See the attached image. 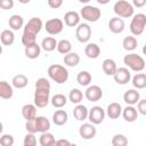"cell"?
Returning a JSON list of instances; mask_svg holds the SVG:
<instances>
[{
    "label": "cell",
    "mask_w": 146,
    "mask_h": 146,
    "mask_svg": "<svg viewBox=\"0 0 146 146\" xmlns=\"http://www.w3.org/2000/svg\"><path fill=\"white\" fill-rule=\"evenodd\" d=\"M50 95V82L46 78H39L35 82L34 91V104L39 108H43L49 103Z\"/></svg>",
    "instance_id": "1"
},
{
    "label": "cell",
    "mask_w": 146,
    "mask_h": 146,
    "mask_svg": "<svg viewBox=\"0 0 146 146\" xmlns=\"http://www.w3.org/2000/svg\"><path fill=\"white\" fill-rule=\"evenodd\" d=\"M43 27V23L39 17H32L27 24L24 26L23 35H22V43L24 47L30 46L36 42V35Z\"/></svg>",
    "instance_id": "2"
},
{
    "label": "cell",
    "mask_w": 146,
    "mask_h": 146,
    "mask_svg": "<svg viewBox=\"0 0 146 146\" xmlns=\"http://www.w3.org/2000/svg\"><path fill=\"white\" fill-rule=\"evenodd\" d=\"M48 75L49 78L55 81L56 83H65L68 79V71L66 67H64L63 65L59 64H52L48 67Z\"/></svg>",
    "instance_id": "3"
},
{
    "label": "cell",
    "mask_w": 146,
    "mask_h": 146,
    "mask_svg": "<svg viewBox=\"0 0 146 146\" xmlns=\"http://www.w3.org/2000/svg\"><path fill=\"white\" fill-rule=\"evenodd\" d=\"M123 63L125 66H128L131 71H135V72H141L146 66L144 58L135 52L125 55L123 58Z\"/></svg>",
    "instance_id": "4"
},
{
    "label": "cell",
    "mask_w": 146,
    "mask_h": 146,
    "mask_svg": "<svg viewBox=\"0 0 146 146\" xmlns=\"http://www.w3.org/2000/svg\"><path fill=\"white\" fill-rule=\"evenodd\" d=\"M113 11L115 13L116 16L122 17V18H129L131 16H133V5H131L130 2L125 1V0H119L114 3L113 7Z\"/></svg>",
    "instance_id": "5"
},
{
    "label": "cell",
    "mask_w": 146,
    "mask_h": 146,
    "mask_svg": "<svg viewBox=\"0 0 146 146\" xmlns=\"http://www.w3.org/2000/svg\"><path fill=\"white\" fill-rule=\"evenodd\" d=\"M146 27V15L145 14H136L132 16L130 22V32L133 35H140Z\"/></svg>",
    "instance_id": "6"
},
{
    "label": "cell",
    "mask_w": 146,
    "mask_h": 146,
    "mask_svg": "<svg viewBox=\"0 0 146 146\" xmlns=\"http://www.w3.org/2000/svg\"><path fill=\"white\" fill-rule=\"evenodd\" d=\"M100 9H98L95 6H90V5H86L84 7H82L81 11H80V16L86 19L87 22H91L95 23L100 18Z\"/></svg>",
    "instance_id": "7"
},
{
    "label": "cell",
    "mask_w": 146,
    "mask_h": 146,
    "mask_svg": "<svg viewBox=\"0 0 146 146\" xmlns=\"http://www.w3.org/2000/svg\"><path fill=\"white\" fill-rule=\"evenodd\" d=\"M75 36L79 42L87 43L91 38V27L87 23H80L75 30Z\"/></svg>",
    "instance_id": "8"
},
{
    "label": "cell",
    "mask_w": 146,
    "mask_h": 146,
    "mask_svg": "<svg viewBox=\"0 0 146 146\" xmlns=\"http://www.w3.org/2000/svg\"><path fill=\"white\" fill-rule=\"evenodd\" d=\"M44 29L47 31V33H49L50 35H56L59 34L63 29H64V22L60 18H51L48 19L44 24Z\"/></svg>",
    "instance_id": "9"
},
{
    "label": "cell",
    "mask_w": 146,
    "mask_h": 146,
    "mask_svg": "<svg viewBox=\"0 0 146 146\" xmlns=\"http://www.w3.org/2000/svg\"><path fill=\"white\" fill-rule=\"evenodd\" d=\"M105 119V111L100 106H94L89 111L88 120L94 124H100Z\"/></svg>",
    "instance_id": "10"
},
{
    "label": "cell",
    "mask_w": 146,
    "mask_h": 146,
    "mask_svg": "<svg viewBox=\"0 0 146 146\" xmlns=\"http://www.w3.org/2000/svg\"><path fill=\"white\" fill-rule=\"evenodd\" d=\"M113 78L117 84H127L131 79V73L127 67H119Z\"/></svg>",
    "instance_id": "11"
},
{
    "label": "cell",
    "mask_w": 146,
    "mask_h": 146,
    "mask_svg": "<svg viewBox=\"0 0 146 146\" xmlns=\"http://www.w3.org/2000/svg\"><path fill=\"white\" fill-rule=\"evenodd\" d=\"M84 97L89 100V102H98L100 100V98L103 97V90L100 87L94 84V86H90L86 89V92H84Z\"/></svg>",
    "instance_id": "12"
},
{
    "label": "cell",
    "mask_w": 146,
    "mask_h": 146,
    "mask_svg": "<svg viewBox=\"0 0 146 146\" xmlns=\"http://www.w3.org/2000/svg\"><path fill=\"white\" fill-rule=\"evenodd\" d=\"M96 127L94 123H83L82 125H80L79 128V133L83 139H92L96 136Z\"/></svg>",
    "instance_id": "13"
},
{
    "label": "cell",
    "mask_w": 146,
    "mask_h": 146,
    "mask_svg": "<svg viewBox=\"0 0 146 146\" xmlns=\"http://www.w3.org/2000/svg\"><path fill=\"white\" fill-rule=\"evenodd\" d=\"M108 29L112 33H115V34H119V33H122L123 30H124V21L119 17V16H115L113 18L110 19L108 22Z\"/></svg>",
    "instance_id": "14"
},
{
    "label": "cell",
    "mask_w": 146,
    "mask_h": 146,
    "mask_svg": "<svg viewBox=\"0 0 146 146\" xmlns=\"http://www.w3.org/2000/svg\"><path fill=\"white\" fill-rule=\"evenodd\" d=\"M64 23L68 27H74L80 24V15L76 11H67L64 15Z\"/></svg>",
    "instance_id": "15"
},
{
    "label": "cell",
    "mask_w": 146,
    "mask_h": 146,
    "mask_svg": "<svg viewBox=\"0 0 146 146\" xmlns=\"http://www.w3.org/2000/svg\"><path fill=\"white\" fill-rule=\"evenodd\" d=\"M139 99H140V94L135 89H129L123 95V100L128 105H135L139 102Z\"/></svg>",
    "instance_id": "16"
},
{
    "label": "cell",
    "mask_w": 146,
    "mask_h": 146,
    "mask_svg": "<svg viewBox=\"0 0 146 146\" xmlns=\"http://www.w3.org/2000/svg\"><path fill=\"white\" fill-rule=\"evenodd\" d=\"M122 116L127 122H135L138 119V110L133 107V105H128L122 110Z\"/></svg>",
    "instance_id": "17"
},
{
    "label": "cell",
    "mask_w": 146,
    "mask_h": 146,
    "mask_svg": "<svg viewBox=\"0 0 146 146\" xmlns=\"http://www.w3.org/2000/svg\"><path fill=\"white\" fill-rule=\"evenodd\" d=\"M122 106L119 104V103H111L108 104L107 108H106V114L108 115L110 119H117L121 114H122Z\"/></svg>",
    "instance_id": "18"
},
{
    "label": "cell",
    "mask_w": 146,
    "mask_h": 146,
    "mask_svg": "<svg viewBox=\"0 0 146 146\" xmlns=\"http://www.w3.org/2000/svg\"><path fill=\"white\" fill-rule=\"evenodd\" d=\"M25 56L30 59H35L40 56V52H41V46H39L36 42L30 44V46H26L25 47Z\"/></svg>",
    "instance_id": "19"
},
{
    "label": "cell",
    "mask_w": 146,
    "mask_h": 146,
    "mask_svg": "<svg viewBox=\"0 0 146 146\" xmlns=\"http://www.w3.org/2000/svg\"><path fill=\"white\" fill-rule=\"evenodd\" d=\"M73 115L78 121H84L88 119L89 111L88 108L82 104H76V106L73 110Z\"/></svg>",
    "instance_id": "20"
},
{
    "label": "cell",
    "mask_w": 146,
    "mask_h": 146,
    "mask_svg": "<svg viewBox=\"0 0 146 146\" xmlns=\"http://www.w3.org/2000/svg\"><path fill=\"white\" fill-rule=\"evenodd\" d=\"M22 115L23 117L29 121L36 116V106L35 104H26L22 107Z\"/></svg>",
    "instance_id": "21"
},
{
    "label": "cell",
    "mask_w": 146,
    "mask_h": 146,
    "mask_svg": "<svg viewBox=\"0 0 146 146\" xmlns=\"http://www.w3.org/2000/svg\"><path fill=\"white\" fill-rule=\"evenodd\" d=\"M35 124H36V130L38 132H47L50 129V121L46 116H35Z\"/></svg>",
    "instance_id": "22"
},
{
    "label": "cell",
    "mask_w": 146,
    "mask_h": 146,
    "mask_svg": "<svg viewBox=\"0 0 146 146\" xmlns=\"http://www.w3.org/2000/svg\"><path fill=\"white\" fill-rule=\"evenodd\" d=\"M102 68L106 75H114V73L117 70V66L115 60H113L112 58H106L102 64Z\"/></svg>",
    "instance_id": "23"
},
{
    "label": "cell",
    "mask_w": 146,
    "mask_h": 146,
    "mask_svg": "<svg viewBox=\"0 0 146 146\" xmlns=\"http://www.w3.org/2000/svg\"><path fill=\"white\" fill-rule=\"evenodd\" d=\"M14 95L13 86H10L7 81H1L0 82V97L2 99H10Z\"/></svg>",
    "instance_id": "24"
},
{
    "label": "cell",
    "mask_w": 146,
    "mask_h": 146,
    "mask_svg": "<svg viewBox=\"0 0 146 146\" xmlns=\"http://www.w3.org/2000/svg\"><path fill=\"white\" fill-rule=\"evenodd\" d=\"M84 54L90 59H96L100 55V48L96 43H88L84 48Z\"/></svg>",
    "instance_id": "25"
},
{
    "label": "cell",
    "mask_w": 146,
    "mask_h": 146,
    "mask_svg": "<svg viewBox=\"0 0 146 146\" xmlns=\"http://www.w3.org/2000/svg\"><path fill=\"white\" fill-rule=\"evenodd\" d=\"M68 120V115L64 110H57L52 114V122L56 125H64Z\"/></svg>",
    "instance_id": "26"
},
{
    "label": "cell",
    "mask_w": 146,
    "mask_h": 146,
    "mask_svg": "<svg viewBox=\"0 0 146 146\" xmlns=\"http://www.w3.org/2000/svg\"><path fill=\"white\" fill-rule=\"evenodd\" d=\"M8 24H9V27H10L11 30L18 31V30H21V29L23 27V25H24V19H23V17H22L21 15L15 14V15H11V16L9 17Z\"/></svg>",
    "instance_id": "27"
},
{
    "label": "cell",
    "mask_w": 146,
    "mask_h": 146,
    "mask_svg": "<svg viewBox=\"0 0 146 146\" xmlns=\"http://www.w3.org/2000/svg\"><path fill=\"white\" fill-rule=\"evenodd\" d=\"M57 41L55 38L52 36H46L42 39L41 41V48L44 50V51H52L55 49H57Z\"/></svg>",
    "instance_id": "28"
},
{
    "label": "cell",
    "mask_w": 146,
    "mask_h": 146,
    "mask_svg": "<svg viewBox=\"0 0 146 146\" xmlns=\"http://www.w3.org/2000/svg\"><path fill=\"white\" fill-rule=\"evenodd\" d=\"M27 83H29V79H27V76L24 75V74H16V75L13 78V80H11L13 87H15V88H17V89H23V88H25V87L27 86Z\"/></svg>",
    "instance_id": "29"
},
{
    "label": "cell",
    "mask_w": 146,
    "mask_h": 146,
    "mask_svg": "<svg viewBox=\"0 0 146 146\" xmlns=\"http://www.w3.org/2000/svg\"><path fill=\"white\" fill-rule=\"evenodd\" d=\"M0 40L3 46H11L15 41V34L11 30H3L0 34Z\"/></svg>",
    "instance_id": "30"
},
{
    "label": "cell",
    "mask_w": 146,
    "mask_h": 146,
    "mask_svg": "<svg viewBox=\"0 0 146 146\" xmlns=\"http://www.w3.org/2000/svg\"><path fill=\"white\" fill-rule=\"evenodd\" d=\"M80 63V56L76 52H68L64 56V64L70 67H74Z\"/></svg>",
    "instance_id": "31"
},
{
    "label": "cell",
    "mask_w": 146,
    "mask_h": 146,
    "mask_svg": "<svg viewBox=\"0 0 146 146\" xmlns=\"http://www.w3.org/2000/svg\"><path fill=\"white\" fill-rule=\"evenodd\" d=\"M50 102H51V105H52L54 107H56V108H62V107H64V106L66 105L67 98H66V96L63 95V94H56V95H54V96L51 97Z\"/></svg>",
    "instance_id": "32"
},
{
    "label": "cell",
    "mask_w": 146,
    "mask_h": 146,
    "mask_svg": "<svg viewBox=\"0 0 146 146\" xmlns=\"http://www.w3.org/2000/svg\"><path fill=\"white\" fill-rule=\"evenodd\" d=\"M39 143L41 146H54L56 144V140H55V137L52 133L50 132H42L40 138H39Z\"/></svg>",
    "instance_id": "33"
},
{
    "label": "cell",
    "mask_w": 146,
    "mask_h": 146,
    "mask_svg": "<svg viewBox=\"0 0 146 146\" xmlns=\"http://www.w3.org/2000/svg\"><path fill=\"white\" fill-rule=\"evenodd\" d=\"M132 86L136 89H144V88H146V74L145 73H137L132 78Z\"/></svg>",
    "instance_id": "34"
},
{
    "label": "cell",
    "mask_w": 146,
    "mask_h": 146,
    "mask_svg": "<svg viewBox=\"0 0 146 146\" xmlns=\"http://www.w3.org/2000/svg\"><path fill=\"white\" fill-rule=\"evenodd\" d=\"M83 97H84V95H83L82 91H81L80 89H78V88H73V89L70 91V94H68V100H70L71 103H73V104H80V103L82 102Z\"/></svg>",
    "instance_id": "35"
},
{
    "label": "cell",
    "mask_w": 146,
    "mask_h": 146,
    "mask_svg": "<svg viewBox=\"0 0 146 146\" xmlns=\"http://www.w3.org/2000/svg\"><path fill=\"white\" fill-rule=\"evenodd\" d=\"M137 44H138L137 39H136L135 36H132V35L125 36V38L123 39V42H122V46H123V48H124L127 51H132V50H135V49L137 48Z\"/></svg>",
    "instance_id": "36"
},
{
    "label": "cell",
    "mask_w": 146,
    "mask_h": 146,
    "mask_svg": "<svg viewBox=\"0 0 146 146\" xmlns=\"http://www.w3.org/2000/svg\"><path fill=\"white\" fill-rule=\"evenodd\" d=\"M76 81L80 86H89V83L91 82V74L88 71H81L76 75Z\"/></svg>",
    "instance_id": "37"
},
{
    "label": "cell",
    "mask_w": 146,
    "mask_h": 146,
    "mask_svg": "<svg viewBox=\"0 0 146 146\" xmlns=\"http://www.w3.org/2000/svg\"><path fill=\"white\" fill-rule=\"evenodd\" d=\"M71 50H72V44H71V42L68 40L63 39V40L58 41V43H57V51L59 54L66 55V54L71 52Z\"/></svg>",
    "instance_id": "38"
},
{
    "label": "cell",
    "mask_w": 146,
    "mask_h": 146,
    "mask_svg": "<svg viewBox=\"0 0 146 146\" xmlns=\"http://www.w3.org/2000/svg\"><path fill=\"white\" fill-rule=\"evenodd\" d=\"M112 145L113 146H125L128 145V139L124 135L117 133L112 138Z\"/></svg>",
    "instance_id": "39"
},
{
    "label": "cell",
    "mask_w": 146,
    "mask_h": 146,
    "mask_svg": "<svg viewBox=\"0 0 146 146\" xmlns=\"http://www.w3.org/2000/svg\"><path fill=\"white\" fill-rule=\"evenodd\" d=\"M0 145L2 146H13L14 145V137L8 133H3L0 138Z\"/></svg>",
    "instance_id": "40"
},
{
    "label": "cell",
    "mask_w": 146,
    "mask_h": 146,
    "mask_svg": "<svg viewBox=\"0 0 146 146\" xmlns=\"http://www.w3.org/2000/svg\"><path fill=\"white\" fill-rule=\"evenodd\" d=\"M23 144H24V146H35L36 145V138H35L34 133L27 132V135L24 137Z\"/></svg>",
    "instance_id": "41"
},
{
    "label": "cell",
    "mask_w": 146,
    "mask_h": 146,
    "mask_svg": "<svg viewBox=\"0 0 146 146\" xmlns=\"http://www.w3.org/2000/svg\"><path fill=\"white\" fill-rule=\"evenodd\" d=\"M25 129L27 132H32V133H36L38 130H36V124H35V120L32 119V120H29L26 121L25 123Z\"/></svg>",
    "instance_id": "42"
},
{
    "label": "cell",
    "mask_w": 146,
    "mask_h": 146,
    "mask_svg": "<svg viewBox=\"0 0 146 146\" xmlns=\"http://www.w3.org/2000/svg\"><path fill=\"white\" fill-rule=\"evenodd\" d=\"M137 110L141 115H146V99H139L137 103Z\"/></svg>",
    "instance_id": "43"
},
{
    "label": "cell",
    "mask_w": 146,
    "mask_h": 146,
    "mask_svg": "<svg viewBox=\"0 0 146 146\" xmlns=\"http://www.w3.org/2000/svg\"><path fill=\"white\" fill-rule=\"evenodd\" d=\"M0 7L3 10L11 9L14 7V0H0Z\"/></svg>",
    "instance_id": "44"
},
{
    "label": "cell",
    "mask_w": 146,
    "mask_h": 146,
    "mask_svg": "<svg viewBox=\"0 0 146 146\" xmlns=\"http://www.w3.org/2000/svg\"><path fill=\"white\" fill-rule=\"evenodd\" d=\"M63 5V0H48V6L52 9H57Z\"/></svg>",
    "instance_id": "45"
},
{
    "label": "cell",
    "mask_w": 146,
    "mask_h": 146,
    "mask_svg": "<svg viewBox=\"0 0 146 146\" xmlns=\"http://www.w3.org/2000/svg\"><path fill=\"white\" fill-rule=\"evenodd\" d=\"M132 5H133V7L141 8L146 5V0H132Z\"/></svg>",
    "instance_id": "46"
},
{
    "label": "cell",
    "mask_w": 146,
    "mask_h": 146,
    "mask_svg": "<svg viewBox=\"0 0 146 146\" xmlns=\"http://www.w3.org/2000/svg\"><path fill=\"white\" fill-rule=\"evenodd\" d=\"M55 145L56 146H70L71 143L67 139H58V140H56V144Z\"/></svg>",
    "instance_id": "47"
},
{
    "label": "cell",
    "mask_w": 146,
    "mask_h": 146,
    "mask_svg": "<svg viewBox=\"0 0 146 146\" xmlns=\"http://www.w3.org/2000/svg\"><path fill=\"white\" fill-rule=\"evenodd\" d=\"M98 3H100V5H106V3H108L111 0H96Z\"/></svg>",
    "instance_id": "48"
},
{
    "label": "cell",
    "mask_w": 146,
    "mask_h": 146,
    "mask_svg": "<svg viewBox=\"0 0 146 146\" xmlns=\"http://www.w3.org/2000/svg\"><path fill=\"white\" fill-rule=\"evenodd\" d=\"M30 1H31V0H18V2H21V3H24V5H25V3H29Z\"/></svg>",
    "instance_id": "49"
},
{
    "label": "cell",
    "mask_w": 146,
    "mask_h": 146,
    "mask_svg": "<svg viewBox=\"0 0 146 146\" xmlns=\"http://www.w3.org/2000/svg\"><path fill=\"white\" fill-rule=\"evenodd\" d=\"M143 54H144V55H146V43H145V46L143 47Z\"/></svg>",
    "instance_id": "50"
},
{
    "label": "cell",
    "mask_w": 146,
    "mask_h": 146,
    "mask_svg": "<svg viewBox=\"0 0 146 146\" xmlns=\"http://www.w3.org/2000/svg\"><path fill=\"white\" fill-rule=\"evenodd\" d=\"M79 1H80L81 3H88V2L90 1V0H79Z\"/></svg>",
    "instance_id": "51"
}]
</instances>
